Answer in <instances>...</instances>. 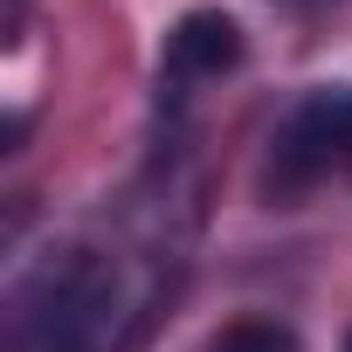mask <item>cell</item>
Returning a JSON list of instances; mask_svg holds the SVG:
<instances>
[{
    "instance_id": "5b68a950",
    "label": "cell",
    "mask_w": 352,
    "mask_h": 352,
    "mask_svg": "<svg viewBox=\"0 0 352 352\" xmlns=\"http://www.w3.org/2000/svg\"><path fill=\"white\" fill-rule=\"evenodd\" d=\"M345 352H352V331H345Z\"/></svg>"
},
{
    "instance_id": "7a4b0ae2",
    "label": "cell",
    "mask_w": 352,
    "mask_h": 352,
    "mask_svg": "<svg viewBox=\"0 0 352 352\" xmlns=\"http://www.w3.org/2000/svg\"><path fill=\"white\" fill-rule=\"evenodd\" d=\"M324 173H352V83L297 97L270 138V187L276 194L318 187Z\"/></svg>"
},
{
    "instance_id": "277c9868",
    "label": "cell",
    "mask_w": 352,
    "mask_h": 352,
    "mask_svg": "<svg viewBox=\"0 0 352 352\" xmlns=\"http://www.w3.org/2000/svg\"><path fill=\"white\" fill-rule=\"evenodd\" d=\"M208 352H304V345H297V331L276 324V318H235L228 331L208 338Z\"/></svg>"
},
{
    "instance_id": "3957f363",
    "label": "cell",
    "mask_w": 352,
    "mask_h": 352,
    "mask_svg": "<svg viewBox=\"0 0 352 352\" xmlns=\"http://www.w3.org/2000/svg\"><path fill=\"white\" fill-rule=\"evenodd\" d=\"M235 63H242V28L214 8H194L166 35V83H214Z\"/></svg>"
},
{
    "instance_id": "6da1fadb",
    "label": "cell",
    "mask_w": 352,
    "mask_h": 352,
    "mask_svg": "<svg viewBox=\"0 0 352 352\" xmlns=\"http://www.w3.org/2000/svg\"><path fill=\"white\" fill-rule=\"evenodd\" d=\"M159 297V263L104 242L49 256L14 290L8 345L14 352H131Z\"/></svg>"
}]
</instances>
